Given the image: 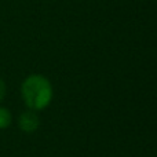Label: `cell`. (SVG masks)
I'll use <instances>...</instances> for the list:
<instances>
[{"label":"cell","instance_id":"4","mask_svg":"<svg viewBox=\"0 0 157 157\" xmlns=\"http://www.w3.org/2000/svg\"><path fill=\"white\" fill-rule=\"evenodd\" d=\"M4 97H6V84H4V81L0 78V102L4 99Z\"/></svg>","mask_w":157,"mask_h":157},{"label":"cell","instance_id":"2","mask_svg":"<svg viewBox=\"0 0 157 157\" xmlns=\"http://www.w3.org/2000/svg\"><path fill=\"white\" fill-rule=\"evenodd\" d=\"M39 124H40V120L33 110L24 112L18 117V125L24 132H35L39 128Z\"/></svg>","mask_w":157,"mask_h":157},{"label":"cell","instance_id":"3","mask_svg":"<svg viewBox=\"0 0 157 157\" xmlns=\"http://www.w3.org/2000/svg\"><path fill=\"white\" fill-rule=\"evenodd\" d=\"M11 112L4 106H0V130H6L11 124Z\"/></svg>","mask_w":157,"mask_h":157},{"label":"cell","instance_id":"1","mask_svg":"<svg viewBox=\"0 0 157 157\" xmlns=\"http://www.w3.org/2000/svg\"><path fill=\"white\" fill-rule=\"evenodd\" d=\"M21 94L28 108L32 110H41L51 102L52 87L44 76L32 75L24 80Z\"/></svg>","mask_w":157,"mask_h":157}]
</instances>
